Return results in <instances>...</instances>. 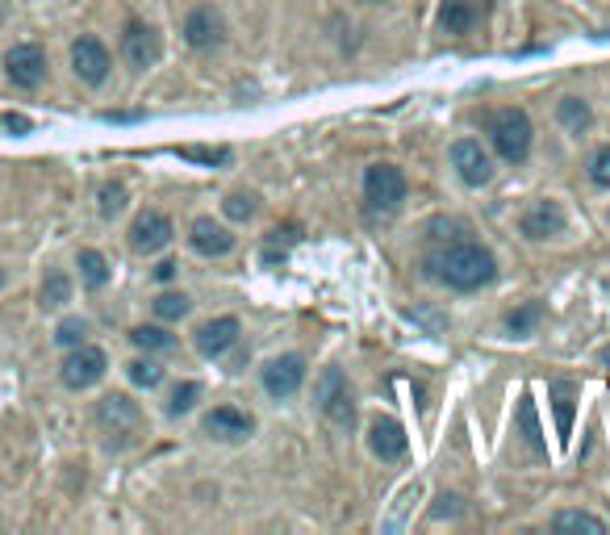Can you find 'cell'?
I'll list each match as a JSON object with an SVG mask.
<instances>
[{
  "instance_id": "cell-1",
  "label": "cell",
  "mask_w": 610,
  "mask_h": 535,
  "mask_svg": "<svg viewBox=\"0 0 610 535\" xmlns=\"http://www.w3.org/2000/svg\"><path fill=\"white\" fill-rule=\"evenodd\" d=\"M427 268H431L435 281H443L456 293H473V289L489 285L498 276V260H494V255H489L481 243H468V239L448 243L443 251H435L431 260H427Z\"/></svg>"
},
{
  "instance_id": "cell-2",
  "label": "cell",
  "mask_w": 610,
  "mask_h": 535,
  "mask_svg": "<svg viewBox=\"0 0 610 535\" xmlns=\"http://www.w3.org/2000/svg\"><path fill=\"white\" fill-rule=\"evenodd\" d=\"M489 138H494L498 155L506 159V164H523V159L531 155V118L523 109H498L489 113Z\"/></svg>"
},
{
  "instance_id": "cell-3",
  "label": "cell",
  "mask_w": 610,
  "mask_h": 535,
  "mask_svg": "<svg viewBox=\"0 0 610 535\" xmlns=\"http://www.w3.org/2000/svg\"><path fill=\"white\" fill-rule=\"evenodd\" d=\"M97 423L109 435V444L122 448L138 435V427H143V410H138L126 393H109V398H101V406H97Z\"/></svg>"
},
{
  "instance_id": "cell-4",
  "label": "cell",
  "mask_w": 610,
  "mask_h": 535,
  "mask_svg": "<svg viewBox=\"0 0 610 535\" xmlns=\"http://www.w3.org/2000/svg\"><path fill=\"white\" fill-rule=\"evenodd\" d=\"M318 406L335 427H351V418H356V402H351V385H347V377L339 368H326L318 377Z\"/></svg>"
},
{
  "instance_id": "cell-5",
  "label": "cell",
  "mask_w": 610,
  "mask_h": 535,
  "mask_svg": "<svg viewBox=\"0 0 610 535\" xmlns=\"http://www.w3.org/2000/svg\"><path fill=\"white\" fill-rule=\"evenodd\" d=\"M364 201L372 209H397L406 201V176L393 164H372L364 172Z\"/></svg>"
},
{
  "instance_id": "cell-6",
  "label": "cell",
  "mask_w": 610,
  "mask_h": 535,
  "mask_svg": "<svg viewBox=\"0 0 610 535\" xmlns=\"http://www.w3.org/2000/svg\"><path fill=\"white\" fill-rule=\"evenodd\" d=\"M105 368H109V356L101 352V347L80 343L63 360V385L67 389H88V385H97L105 377Z\"/></svg>"
},
{
  "instance_id": "cell-7",
  "label": "cell",
  "mask_w": 610,
  "mask_h": 535,
  "mask_svg": "<svg viewBox=\"0 0 610 535\" xmlns=\"http://www.w3.org/2000/svg\"><path fill=\"white\" fill-rule=\"evenodd\" d=\"M5 72L17 88H38L46 80V51L38 42H17L5 55Z\"/></svg>"
},
{
  "instance_id": "cell-8",
  "label": "cell",
  "mask_w": 610,
  "mask_h": 535,
  "mask_svg": "<svg viewBox=\"0 0 610 535\" xmlns=\"http://www.w3.org/2000/svg\"><path fill=\"white\" fill-rule=\"evenodd\" d=\"M452 168L460 172V180L468 184V189H481V184L494 180V159H489V151L477 143V138H460V143L452 147Z\"/></svg>"
},
{
  "instance_id": "cell-9",
  "label": "cell",
  "mask_w": 610,
  "mask_h": 535,
  "mask_svg": "<svg viewBox=\"0 0 610 535\" xmlns=\"http://www.w3.org/2000/svg\"><path fill=\"white\" fill-rule=\"evenodd\" d=\"M122 55L130 67H155L159 55H163V42H159V30L147 26V21H126V34H122Z\"/></svg>"
},
{
  "instance_id": "cell-10",
  "label": "cell",
  "mask_w": 610,
  "mask_h": 535,
  "mask_svg": "<svg viewBox=\"0 0 610 535\" xmlns=\"http://www.w3.org/2000/svg\"><path fill=\"white\" fill-rule=\"evenodd\" d=\"M168 243H172V218L159 214V209H143L130 226V247L151 255V251H163Z\"/></svg>"
},
{
  "instance_id": "cell-11",
  "label": "cell",
  "mask_w": 610,
  "mask_h": 535,
  "mask_svg": "<svg viewBox=\"0 0 610 535\" xmlns=\"http://www.w3.org/2000/svg\"><path fill=\"white\" fill-rule=\"evenodd\" d=\"M301 381H305V356H297V352L276 356L264 368V389L272 393V398H293V393L301 389Z\"/></svg>"
},
{
  "instance_id": "cell-12",
  "label": "cell",
  "mask_w": 610,
  "mask_h": 535,
  "mask_svg": "<svg viewBox=\"0 0 610 535\" xmlns=\"http://www.w3.org/2000/svg\"><path fill=\"white\" fill-rule=\"evenodd\" d=\"M72 67H76V76L84 84H105L109 76V51H105V42L101 38H76L72 42Z\"/></svg>"
},
{
  "instance_id": "cell-13",
  "label": "cell",
  "mask_w": 610,
  "mask_h": 535,
  "mask_svg": "<svg viewBox=\"0 0 610 535\" xmlns=\"http://www.w3.org/2000/svg\"><path fill=\"white\" fill-rule=\"evenodd\" d=\"M239 318L234 314H222V318H209L205 327H197V352L209 356V360H218L222 352H230L234 343H239Z\"/></svg>"
},
{
  "instance_id": "cell-14",
  "label": "cell",
  "mask_w": 610,
  "mask_h": 535,
  "mask_svg": "<svg viewBox=\"0 0 610 535\" xmlns=\"http://www.w3.org/2000/svg\"><path fill=\"white\" fill-rule=\"evenodd\" d=\"M368 448L377 452L381 460H402L406 448H410V439H406V431H402V423H397V418H372Z\"/></svg>"
},
{
  "instance_id": "cell-15",
  "label": "cell",
  "mask_w": 610,
  "mask_h": 535,
  "mask_svg": "<svg viewBox=\"0 0 610 535\" xmlns=\"http://www.w3.org/2000/svg\"><path fill=\"white\" fill-rule=\"evenodd\" d=\"M205 435H214V439H247L255 431V418L243 414V410H234V406H214L205 414Z\"/></svg>"
},
{
  "instance_id": "cell-16",
  "label": "cell",
  "mask_w": 610,
  "mask_h": 535,
  "mask_svg": "<svg viewBox=\"0 0 610 535\" xmlns=\"http://www.w3.org/2000/svg\"><path fill=\"white\" fill-rule=\"evenodd\" d=\"M565 230V209H560L556 201H535L527 214H523V235L527 239H552V235H560Z\"/></svg>"
},
{
  "instance_id": "cell-17",
  "label": "cell",
  "mask_w": 610,
  "mask_h": 535,
  "mask_svg": "<svg viewBox=\"0 0 610 535\" xmlns=\"http://www.w3.org/2000/svg\"><path fill=\"white\" fill-rule=\"evenodd\" d=\"M189 243L197 255H205V260H214V255H226L234 247V235L226 226H218L214 218H197L193 230H189Z\"/></svg>"
},
{
  "instance_id": "cell-18",
  "label": "cell",
  "mask_w": 610,
  "mask_h": 535,
  "mask_svg": "<svg viewBox=\"0 0 610 535\" xmlns=\"http://www.w3.org/2000/svg\"><path fill=\"white\" fill-rule=\"evenodd\" d=\"M222 34H226V26H222V17L214 9H193L189 21H184V42L197 46V51H205V46H218Z\"/></svg>"
},
{
  "instance_id": "cell-19",
  "label": "cell",
  "mask_w": 610,
  "mask_h": 535,
  "mask_svg": "<svg viewBox=\"0 0 610 535\" xmlns=\"http://www.w3.org/2000/svg\"><path fill=\"white\" fill-rule=\"evenodd\" d=\"M439 26L448 34H468L477 26V5L473 0H443L439 5Z\"/></svg>"
},
{
  "instance_id": "cell-20",
  "label": "cell",
  "mask_w": 610,
  "mask_h": 535,
  "mask_svg": "<svg viewBox=\"0 0 610 535\" xmlns=\"http://www.w3.org/2000/svg\"><path fill=\"white\" fill-rule=\"evenodd\" d=\"M556 118H560V126L565 130H573V134H581V130H590V122H594V113H590V105H585L581 97H565L556 105Z\"/></svg>"
},
{
  "instance_id": "cell-21",
  "label": "cell",
  "mask_w": 610,
  "mask_h": 535,
  "mask_svg": "<svg viewBox=\"0 0 610 535\" xmlns=\"http://www.w3.org/2000/svg\"><path fill=\"white\" fill-rule=\"evenodd\" d=\"M67 297H72V281H67L63 272H46L42 293H38V306H42V310H59Z\"/></svg>"
},
{
  "instance_id": "cell-22",
  "label": "cell",
  "mask_w": 610,
  "mask_h": 535,
  "mask_svg": "<svg viewBox=\"0 0 610 535\" xmlns=\"http://www.w3.org/2000/svg\"><path fill=\"white\" fill-rule=\"evenodd\" d=\"M80 276H84V285H88V289H105V281H109V264H105V255H101V251H92V247H84V251H80Z\"/></svg>"
},
{
  "instance_id": "cell-23",
  "label": "cell",
  "mask_w": 610,
  "mask_h": 535,
  "mask_svg": "<svg viewBox=\"0 0 610 535\" xmlns=\"http://www.w3.org/2000/svg\"><path fill=\"white\" fill-rule=\"evenodd\" d=\"M552 527L556 531H594V535L606 531V523L598 515H590V510H560V515L552 519Z\"/></svg>"
},
{
  "instance_id": "cell-24",
  "label": "cell",
  "mask_w": 610,
  "mask_h": 535,
  "mask_svg": "<svg viewBox=\"0 0 610 535\" xmlns=\"http://www.w3.org/2000/svg\"><path fill=\"white\" fill-rule=\"evenodd\" d=\"M130 343L143 347V352H172V347H176V339L163 331V327H134L130 331Z\"/></svg>"
},
{
  "instance_id": "cell-25",
  "label": "cell",
  "mask_w": 610,
  "mask_h": 535,
  "mask_svg": "<svg viewBox=\"0 0 610 535\" xmlns=\"http://www.w3.org/2000/svg\"><path fill=\"white\" fill-rule=\"evenodd\" d=\"M193 310V301L184 297V293H159L155 297V314L163 318V322H176V318H184Z\"/></svg>"
},
{
  "instance_id": "cell-26",
  "label": "cell",
  "mask_w": 610,
  "mask_h": 535,
  "mask_svg": "<svg viewBox=\"0 0 610 535\" xmlns=\"http://www.w3.org/2000/svg\"><path fill=\"white\" fill-rule=\"evenodd\" d=\"M197 398H201V385L197 381H180L172 389V398H168V414H189L197 406Z\"/></svg>"
},
{
  "instance_id": "cell-27",
  "label": "cell",
  "mask_w": 610,
  "mask_h": 535,
  "mask_svg": "<svg viewBox=\"0 0 610 535\" xmlns=\"http://www.w3.org/2000/svg\"><path fill=\"white\" fill-rule=\"evenodd\" d=\"M539 314H544V306H539V301H527L523 310H514V314L506 318V331H510V335H531V327L539 322Z\"/></svg>"
},
{
  "instance_id": "cell-28",
  "label": "cell",
  "mask_w": 610,
  "mask_h": 535,
  "mask_svg": "<svg viewBox=\"0 0 610 535\" xmlns=\"http://www.w3.org/2000/svg\"><path fill=\"white\" fill-rule=\"evenodd\" d=\"M552 393H556V414H560V435H569V427H573V385H569V381H556V385H552Z\"/></svg>"
},
{
  "instance_id": "cell-29",
  "label": "cell",
  "mask_w": 610,
  "mask_h": 535,
  "mask_svg": "<svg viewBox=\"0 0 610 535\" xmlns=\"http://www.w3.org/2000/svg\"><path fill=\"white\" fill-rule=\"evenodd\" d=\"M84 335H88V322H84V318H67V322H59L55 343H59V347H80Z\"/></svg>"
},
{
  "instance_id": "cell-30",
  "label": "cell",
  "mask_w": 610,
  "mask_h": 535,
  "mask_svg": "<svg viewBox=\"0 0 610 535\" xmlns=\"http://www.w3.org/2000/svg\"><path fill=\"white\" fill-rule=\"evenodd\" d=\"M130 381L143 385V389H155V385L163 381V368H159L155 360H134V364H130Z\"/></svg>"
},
{
  "instance_id": "cell-31",
  "label": "cell",
  "mask_w": 610,
  "mask_h": 535,
  "mask_svg": "<svg viewBox=\"0 0 610 535\" xmlns=\"http://www.w3.org/2000/svg\"><path fill=\"white\" fill-rule=\"evenodd\" d=\"M222 209H226V218H230V222H247V218L255 214V197H247V193H230Z\"/></svg>"
},
{
  "instance_id": "cell-32",
  "label": "cell",
  "mask_w": 610,
  "mask_h": 535,
  "mask_svg": "<svg viewBox=\"0 0 610 535\" xmlns=\"http://www.w3.org/2000/svg\"><path fill=\"white\" fill-rule=\"evenodd\" d=\"M122 209H126V189L122 184H105L101 189V214L113 218V214H122Z\"/></svg>"
},
{
  "instance_id": "cell-33",
  "label": "cell",
  "mask_w": 610,
  "mask_h": 535,
  "mask_svg": "<svg viewBox=\"0 0 610 535\" xmlns=\"http://www.w3.org/2000/svg\"><path fill=\"white\" fill-rule=\"evenodd\" d=\"M590 180L598 189H610V147H598L594 159H590Z\"/></svg>"
},
{
  "instance_id": "cell-34",
  "label": "cell",
  "mask_w": 610,
  "mask_h": 535,
  "mask_svg": "<svg viewBox=\"0 0 610 535\" xmlns=\"http://www.w3.org/2000/svg\"><path fill=\"white\" fill-rule=\"evenodd\" d=\"M184 159H197V164H226L230 151L226 147H180Z\"/></svg>"
},
{
  "instance_id": "cell-35",
  "label": "cell",
  "mask_w": 610,
  "mask_h": 535,
  "mask_svg": "<svg viewBox=\"0 0 610 535\" xmlns=\"http://www.w3.org/2000/svg\"><path fill=\"white\" fill-rule=\"evenodd\" d=\"M0 126H5L9 134H30V118H21V113H5Z\"/></svg>"
},
{
  "instance_id": "cell-36",
  "label": "cell",
  "mask_w": 610,
  "mask_h": 535,
  "mask_svg": "<svg viewBox=\"0 0 610 535\" xmlns=\"http://www.w3.org/2000/svg\"><path fill=\"white\" fill-rule=\"evenodd\" d=\"M176 276V260H163L159 268H155V281H172Z\"/></svg>"
},
{
  "instance_id": "cell-37",
  "label": "cell",
  "mask_w": 610,
  "mask_h": 535,
  "mask_svg": "<svg viewBox=\"0 0 610 535\" xmlns=\"http://www.w3.org/2000/svg\"><path fill=\"white\" fill-rule=\"evenodd\" d=\"M602 364H606V368H610V347H606V352H602Z\"/></svg>"
},
{
  "instance_id": "cell-38",
  "label": "cell",
  "mask_w": 610,
  "mask_h": 535,
  "mask_svg": "<svg viewBox=\"0 0 610 535\" xmlns=\"http://www.w3.org/2000/svg\"><path fill=\"white\" fill-rule=\"evenodd\" d=\"M368 5H381V0H368Z\"/></svg>"
},
{
  "instance_id": "cell-39",
  "label": "cell",
  "mask_w": 610,
  "mask_h": 535,
  "mask_svg": "<svg viewBox=\"0 0 610 535\" xmlns=\"http://www.w3.org/2000/svg\"><path fill=\"white\" fill-rule=\"evenodd\" d=\"M0 281H5V276H0Z\"/></svg>"
}]
</instances>
